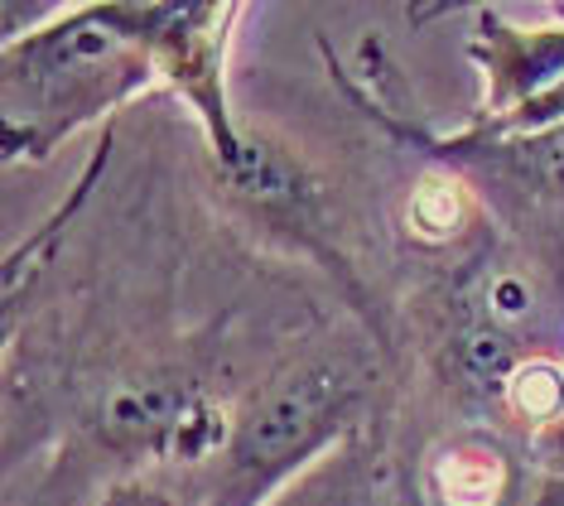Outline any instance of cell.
I'll return each mask as SVG.
<instances>
[{"mask_svg":"<svg viewBox=\"0 0 564 506\" xmlns=\"http://www.w3.org/2000/svg\"><path fill=\"white\" fill-rule=\"evenodd\" d=\"M531 469H541V477H550V483H564V420L555 424V434H545L531 449Z\"/></svg>","mask_w":564,"mask_h":506,"instance_id":"11","label":"cell"},{"mask_svg":"<svg viewBox=\"0 0 564 506\" xmlns=\"http://www.w3.org/2000/svg\"><path fill=\"white\" fill-rule=\"evenodd\" d=\"M265 506H391L387 469H381V449L371 430L343 444L338 453H328L318 469H310Z\"/></svg>","mask_w":564,"mask_h":506,"instance_id":"9","label":"cell"},{"mask_svg":"<svg viewBox=\"0 0 564 506\" xmlns=\"http://www.w3.org/2000/svg\"><path fill=\"white\" fill-rule=\"evenodd\" d=\"M482 198L478 189L468 184L464 174L454 169L434 164L425 179H415L405 193V207H401V232L415 241V251H430V256H448L468 251V241L478 237L482 227Z\"/></svg>","mask_w":564,"mask_h":506,"instance_id":"8","label":"cell"},{"mask_svg":"<svg viewBox=\"0 0 564 506\" xmlns=\"http://www.w3.org/2000/svg\"><path fill=\"white\" fill-rule=\"evenodd\" d=\"M140 6H63L34 34L0 44V154L44 164L63 140L155 87Z\"/></svg>","mask_w":564,"mask_h":506,"instance_id":"2","label":"cell"},{"mask_svg":"<svg viewBox=\"0 0 564 506\" xmlns=\"http://www.w3.org/2000/svg\"><path fill=\"white\" fill-rule=\"evenodd\" d=\"M420 502L425 506H521L525 502V459L507 434L464 430L434 439L420 463Z\"/></svg>","mask_w":564,"mask_h":506,"instance_id":"7","label":"cell"},{"mask_svg":"<svg viewBox=\"0 0 564 506\" xmlns=\"http://www.w3.org/2000/svg\"><path fill=\"white\" fill-rule=\"evenodd\" d=\"M97 506H198V502L188 477L184 483H170V477H126V483L107 487V497Z\"/></svg>","mask_w":564,"mask_h":506,"instance_id":"10","label":"cell"},{"mask_svg":"<svg viewBox=\"0 0 564 506\" xmlns=\"http://www.w3.org/2000/svg\"><path fill=\"white\" fill-rule=\"evenodd\" d=\"M241 20V6L232 0H140V24H145L155 73L170 93L194 111L203 140H208L213 169H227L241 160V136L227 101V44L232 24Z\"/></svg>","mask_w":564,"mask_h":506,"instance_id":"4","label":"cell"},{"mask_svg":"<svg viewBox=\"0 0 564 506\" xmlns=\"http://www.w3.org/2000/svg\"><path fill=\"white\" fill-rule=\"evenodd\" d=\"M371 121H381L405 146L425 150L434 164L464 174L478 198L492 203V213H502L511 227L550 232L564 241V126L531 136H478L468 126L454 136H430L381 107H371Z\"/></svg>","mask_w":564,"mask_h":506,"instance_id":"3","label":"cell"},{"mask_svg":"<svg viewBox=\"0 0 564 506\" xmlns=\"http://www.w3.org/2000/svg\"><path fill=\"white\" fill-rule=\"evenodd\" d=\"M223 179V189L232 193V203L251 217L265 237L294 246V251L314 256L324 270H333L348 294L357 300V309L367 314L362 304V290H357V276L343 256L338 237H333V213H328V193L324 184L310 174V164L300 160L290 146H280L275 136L265 131H251L241 136V160L227 164V169H213Z\"/></svg>","mask_w":564,"mask_h":506,"instance_id":"5","label":"cell"},{"mask_svg":"<svg viewBox=\"0 0 564 506\" xmlns=\"http://www.w3.org/2000/svg\"><path fill=\"white\" fill-rule=\"evenodd\" d=\"M468 58L482 77V107L473 121H497L564 77V24L521 30L502 10H478V30L468 39Z\"/></svg>","mask_w":564,"mask_h":506,"instance_id":"6","label":"cell"},{"mask_svg":"<svg viewBox=\"0 0 564 506\" xmlns=\"http://www.w3.org/2000/svg\"><path fill=\"white\" fill-rule=\"evenodd\" d=\"M377 367L352 343H314L256 381L227 410L223 439L198 473V506H265L310 469L371 430Z\"/></svg>","mask_w":564,"mask_h":506,"instance_id":"1","label":"cell"}]
</instances>
